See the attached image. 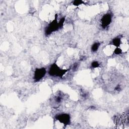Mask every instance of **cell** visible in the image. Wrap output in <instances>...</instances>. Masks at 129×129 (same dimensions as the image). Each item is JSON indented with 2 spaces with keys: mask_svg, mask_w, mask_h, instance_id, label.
Returning a JSON list of instances; mask_svg holds the SVG:
<instances>
[{
  "mask_svg": "<svg viewBox=\"0 0 129 129\" xmlns=\"http://www.w3.org/2000/svg\"><path fill=\"white\" fill-rule=\"evenodd\" d=\"M99 66V64L97 61H93L92 63V67L93 68H97Z\"/></svg>",
  "mask_w": 129,
  "mask_h": 129,
  "instance_id": "cell-10",
  "label": "cell"
},
{
  "mask_svg": "<svg viewBox=\"0 0 129 129\" xmlns=\"http://www.w3.org/2000/svg\"><path fill=\"white\" fill-rule=\"evenodd\" d=\"M112 42L113 45L116 46V47H118L120 45V44L121 43V41H120V38H114V39L112 40Z\"/></svg>",
  "mask_w": 129,
  "mask_h": 129,
  "instance_id": "cell-6",
  "label": "cell"
},
{
  "mask_svg": "<svg viewBox=\"0 0 129 129\" xmlns=\"http://www.w3.org/2000/svg\"><path fill=\"white\" fill-rule=\"evenodd\" d=\"M111 21V16L109 14L104 15L101 18V25L103 28H106Z\"/></svg>",
  "mask_w": 129,
  "mask_h": 129,
  "instance_id": "cell-4",
  "label": "cell"
},
{
  "mask_svg": "<svg viewBox=\"0 0 129 129\" xmlns=\"http://www.w3.org/2000/svg\"><path fill=\"white\" fill-rule=\"evenodd\" d=\"M99 46H100V43H95L93 45H92V48H91V49H92V51H96L97 49H98V48H99Z\"/></svg>",
  "mask_w": 129,
  "mask_h": 129,
  "instance_id": "cell-7",
  "label": "cell"
},
{
  "mask_svg": "<svg viewBox=\"0 0 129 129\" xmlns=\"http://www.w3.org/2000/svg\"><path fill=\"white\" fill-rule=\"evenodd\" d=\"M114 53L116 54H119L120 53H121V50L119 48H118V47H116L115 48V49L114 50Z\"/></svg>",
  "mask_w": 129,
  "mask_h": 129,
  "instance_id": "cell-9",
  "label": "cell"
},
{
  "mask_svg": "<svg viewBox=\"0 0 129 129\" xmlns=\"http://www.w3.org/2000/svg\"><path fill=\"white\" fill-rule=\"evenodd\" d=\"M46 70L45 68H39L36 69L34 72V78L35 81H38L41 80L45 75Z\"/></svg>",
  "mask_w": 129,
  "mask_h": 129,
  "instance_id": "cell-3",
  "label": "cell"
},
{
  "mask_svg": "<svg viewBox=\"0 0 129 129\" xmlns=\"http://www.w3.org/2000/svg\"><path fill=\"white\" fill-rule=\"evenodd\" d=\"M59 23H57V18L55 19L50 24V25L46 28L45 30V33L47 35H49L52 32L56 30L58 28L61 27Z\"/></svg>",
  "mask_w": 129,
  "mask_h": 129,
  "instance_id": "cell-2",
  "label": "cell"
},
{
  "mask_svg": "<svg viewBox=\"0 0 129 129\" xmlns=\"http://www.w3.org/2000/svg\"><path fill=\"white\" fill-rule=\"evenodd\" d=\"M67 71V70L60 69L56 63H53L50 68L48 73L50 76H56L59 77H62Z\"/></svg>",
  "mask_w": 129,
  "mask_h": 129,
  "instance_id": "cell-1",
  "label": "cell"
},
{
  "mask_svg": "<svg viewBox=\"0 0 129 129\" xmlns=\"http://www.w3.org/2000/svg\"><path fill=\"white\" fill-rule=\"evenodd\" d=\"M56 119L58 120L61 123H62L64 124L67 125L69 123L70 120V117L69 114L64 113L58 115L57 116Z\"/></svg>",
  "mask_w": 129,
  "mask_h": 129,
  "instance_id": "cell-5",
  "label": "cell"
},
{
  "mask_svg": "<svg viewBox=\"0 0 129 129\" xmlns=\"http://www.w3.org/2000/svg\"><path fill=\"white\" fill-rule=\"evenodd\" d=\"M74 5H76V6H79L83 3H84V2L82 1H78V0H77V1H75L74 2Z\"/></svg>",
  "mask_w": 129,
  "mask_h": 129,
  "instance_id": "cell-8",
  "label": "cell"
}]
</instances>
